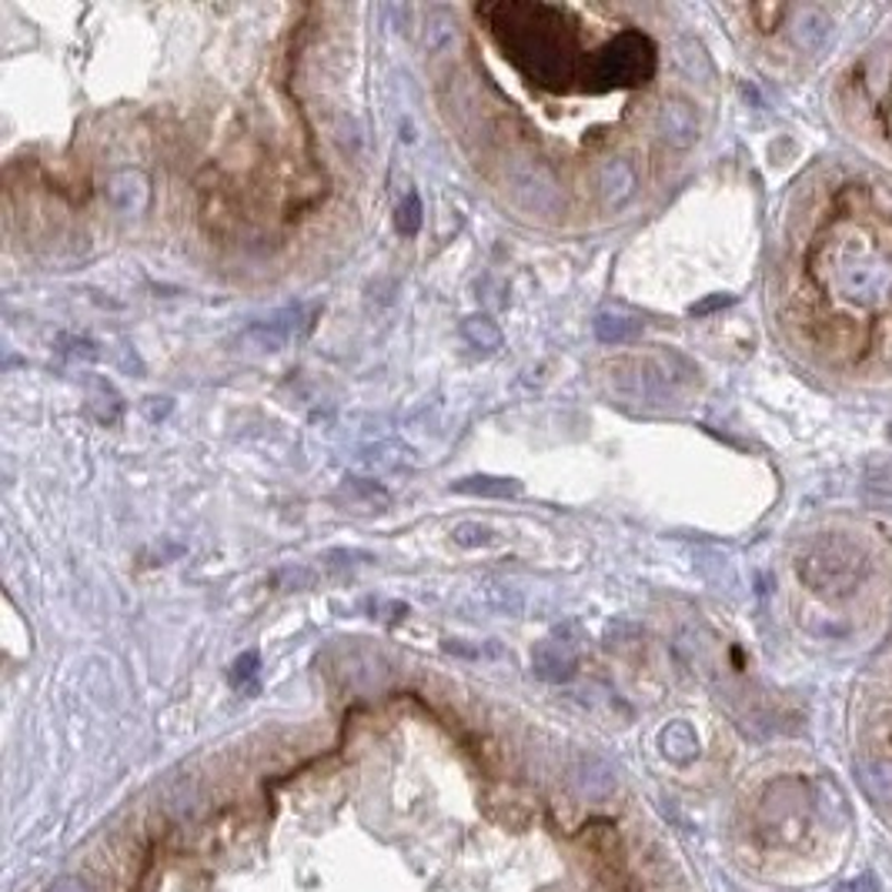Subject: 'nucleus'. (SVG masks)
I'll list each match as a JSON object with an SVG mask.
<instances>
[{"mask_svg":"<svg viewBox=\"0 0 892 892\" xmlns=\"http://www.w3.org/2000/svg\"><path fill=\"white\" fill-rule=\"evenodd\" d=\"M478 14L488 21L505 57L515 63L519 74L542 91H568L579 78L576 57V27L568 14L552 4L532 0H508V4H485Z\"/></svg>","mask_w":892,"mask_h":892,"instance_id":"obj_1","label":"nucleus"},{"mask_svg":"<svg viewBox=\"0 0 892 892\" xmlns=\"http://www.w3.org/2000/svg\"><path fill=\"white\" fill-rule=\"evenodd\" d=\"M656 74V44L639 31H622L612 37L589 63L586 88L592 81V91H625L639 88Z\"/></svg>","mask_w":892,"mask_h":892,"instance_id":"obj_2","label":"nucleus"},{"mask_svg":"<svg viewBox=\"0 0 892 892\" xmlns=\"http://www.w3.org/2000/svg\"><path fill=\"white\" fill-rule=\"evenodd\" d=\"M615 392L628 402H646V405H665L679 395L682 385L695 378V364L682 355L662 351L656 358H635L612 368Z\"/></svg>","mask_w":892,"mask_h":892,"instance_id":"obj_3","label":"nucleus"},{"mask_svg":"<svg viewBox=\"0 0 892 892\" xmlns=\"http://www.w3.org/2000/svg\"><path fill=\"white\" fill-rule=\"evenodd\" d=\"M866 555L856 542L843 535H830L809 548V555L799 561V576L815 592H853L862 579Z\"/></svg>","mask_w":892,"mask_h":892,"instance_id":"obj_4","label":"nucleus"},{"mask_svg":"<svg viewBox=\"0 0 892 892\" xmlns=\"http://www.w3.org/2000/svg\"><path fill=\"white\" fill-rule=\"evenodd\" d=\"M505 184L512 190V198L519 208L538 218H558L565 211V195H561V181L555 171L538 161V158H512L505 164Z\"/></svg>","mask_w":892,"mask_h":892,"instance_id":"obj_5","label":"nucleus"},{"mask_svg":"<svg viewBox=\"0 0 892 892\" xmlns=\"http://www.w3.org/2000/svg\"><path fill=\"white\" fill-rule=\"evenodd\" d=\"M104 195H107V205L114 215H124V218H138L148 211L151 205V184L141 171L135 167H124V171H114L107 177V187H104Z\"/></svg>","mask_w":892,"mask_h":892,"instance_id":"obj_6","label":"nucleus"},{"mask_svg":"<svg viewBox=\"0 0 892 892\" xmlns=\"http://www.w3.org/2000/svg\"><path fill=\"white\" fill-rule=\"evenodd\" d=\"M595 187L605 208H625L635 198V190H639V174H635L628 161L609 158L595 171Z\"/></svg>","mask_w":892,"mask_h":892,"instance_id":"obj_7","label":"nucleus"},{"mask_svg":"<svg viewBox=\"0 0 892 892\" xmlns=\"http://www.w3.org/2000/svg\"><path fill=\"white\" fill-rule=\"evenodd\" d=\"M656 131L659 138L669 144V148H692L698 141V117H695V107H688L685 101H669L659 117H656Z\"/></svg>","mask_w":892,"mask_h":892,"instance_id":"obj_8","label":"nucleus"},{"mask_svg":"<svg viewBox=\"0 0 892 892\" xmlns=\"http://www.w3.org/2000/svg\"><path fill=\"white\" fill-rule=\"evenodd\" d=\"M532 669L545 682H568L571 675L579 672V656H576V649H571L568 642L545 639L532 652Z\"/></svg>","mask_w":892,"mask_h":892,"instance_id":"obj_9","label":"nucleus"},{"mask_svg":"<svg viewBox=\"0 0 892 892\" xmlns=\"http://www.w3.org/2000/svg\"><path fill=\"white\" fill-rule=\"evenodd\" d=\"M571 783H576L579 796L599 802V799L612 796V789H615V769L609 766L605 758H582L576 776H571Z\"/></svg>","mask_w":892,"mask_h":892,"instance_id":"obj_10","label":"nucleus"},{"mask_svg":"<svg viewBox=\"0 0 892 892\" xmlns=\"http://www.w3.org/2000/svg\"><path fill=\"white\" fill-rule=\"evenodd\" d=\"M298 308H291V311H281V314H275L271 322H262V325H254L244 338L247 341H254V348H262V351H281L288 341H291V335L298 332Z\"/></svg>","mask_w":892,"mask_h":892,"instance_id":"obj_11","label":"nucleus"},{"mask_svg":"<svg viewBox=\"0 0 892 892\" xmlns=\"http://www.w3.org/2000/svg\"><path fill=\"white\" fill-rule=\"evenodd\" d=\"M592 332L602 345H632L635 338H642V322L622 311H602L592 322Z\"/></svg>","mask_w":892,"mask_h":892,"instance_id":"obj_12","label":"nucleus"},{"mask_svg":"<svg viewBox=\"0 0 892 892\" xmlns=\"http://www.w3.org/2000/svg\"><path fill=\"white\" fill-rule=\"evenodd\" d=\"M455 491L462 495H475V498H512L522 491V485L515 478H495V475H472L455 482Z\"/></svg>","mask_w":892,"mask_h":892,"instance_id":"obj_13","label":"nucleus"},{"mask_svg":"<svg viewBox=\"0 0 892 892\" xmlns=\"http://www.w3.org/2000/svg\"><path fill=\"white\" fill-rule=\"evenodd\" d=\"M659 745H662V752H665L672 762H692V758L698 755V739H695V732H692L685 722L665 726Z\"/></svg>","mask_w":892,"mask_h":892,"instance_id":"obj_14","label":"nucleus"},{"mask_svg":"<svg viewBox=\"0 0 892 892\" xmlns=\"http://www.w3.org/2000/svg\"><path fill=\"white\" fill-rule=\"evenodd\" d=\"M462 335L472 348L478 351H498L501 348V328L491 322L488 314H472L462 322Z\"/></svg>","mask_w":892,"mask_h":892,"instance_id":"obj_15","label":"nucleus"},{"mask_svg":"<svg viewBox=\"0 0 892 892\" xmlns=\"http://www.w3.org/2000/svg\"><path fill=\"white\" fill-rule=\"evenodd\" d=\"M452 37H455V18L444 11V8H431L428 21H425V47L428 50H441Z\"/></svg>","mask_w":892,"mask_h":892,"instance_id":"obj_16","label":"nucleus"},{"mask_svg":"<svg viewBox=\"0 0 892 892\" xmlns=\"http://www.w3.org/2000/svg\"><path fill=\"white\" fill-rule=\"evenodd\" d=\"M859 779L876 799L892 802V762H866L859 766Z\"/></svg>","mask_w":892,"mask_h":892,"instance_id":"obj_17","label":"nucleus"},{"mask_svg":"<svg viewBox=\"0 0 892 892\" xmlns=\"http://www.w3.org/2000/svg\"><path fill=\"white\" fill-rule=\"evenodd\" d=\"M825 37H830V18L819 14V11H806L799 27H796V40L806 50H819L825 44Z\"/></svg>","mask_w":892,"mask_h":892,"instance_id":"obj_18","label":"nucleus"},{"mask_svg":"<svg viewBox=\"0 0 892 892\" xmlns=\"http://www.w3.org/2000/svg\"><path fill=\"white\" fill-rule=\"evenodd\" d=\"M421 198L415 195V190H408L405 195V201L398 205V211H395V228H398V234H405V238H415L418 234V228H421Z\"/></svg>","mask_w":892,"mask_h":892,"instance_id":"obj_19","label":"nucleus"},{"mask_svg":"<svg viewBox=\"0 0 892 892\" xmlns=\"http://www.w3.org/2000/svg\"><path fill=\"white\" fill-rule=\"evenodd\" d=\"M455 542L459 545H465V548H475V545H488V542H495V532L488 529V525H478V522H462V525H455Z\"/></svg>","mask_w":892,"mask_h":892,"instance_id":"obj_20","label":"nucleus"},{"mask_svg":"<svg viewBox=\"0 0 892 892\" xmlns=\"http://www.w3.org/2000/svg\"><path fill=\"white\" fill-rule=\"evenodd\" d=\"M254 672H258V652H244V656L234 662L231 682H234V685H244L247 679H254Z\"/></svg>","mask_w":892,"mask_h":892,"instance_id":"obj_21","label":"nucleus"},{"mask_svg":"<svg viewBox=\"0 0 892 892\" xmlns=\"http://www.w3.org/2000/svg\"><path fill=\"white\" fill-rule=\"evenodd\" d=\"M47 892H84V885L78 879H57Z\"/></svg>","mask_w":892,"mask_h":892,"instance_id":"obj_22","label":"nucleus"},{"mask_svg":"<svg viewBox=\"0 0 892 892\" xmlns=\"http://www.w3.org/2000/svg\"><path fill=\"white\" fill-rule=\"evenodd\" d=\"M846 892H879V889H876V879H872V876H862V879H856L853 885H846Z\"/></svg>","mask_w":892,"mask_h":892,"instance_id":"obj_23","label":"nucleus"}]
</instances>
